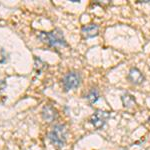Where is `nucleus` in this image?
<instances>
[{
    "mask_svg": "<svg viewBox=\"0 0 150 150\" xmlns=\"http://www.w3.org/2000/svg\"><path fill=\"white\" fill-rule=\"evenodd\" d=\"M38 37L51 47L67 46L66 40L64 39L62 31L60 29H54L51 32H40Z\"/></svg>",
    "mask_w": 150,
    "mask_h": 150,
    "instance_id": "obj_1",
    "label": "nucleus"
},
{
    "mask_svg": "<svg viewBox=\"0 0 150 150\" xmlns=\"http://www.w3.org/2000/svg\"><path fill=\"white\" fill-rule=\"evenodd\" d=\"M67 129L63 124H56L52 127L50 132L48 133V139L52 144L58 147H62L66 142Z\"/></svg>",
    "mask_w": 150,
    "mask_h": 150,
    "instance_id": "obj_2",
    "label": "nucleus"
},
{
    "mask_svg": "<svg viewBox=\"0 0 150 150\" xmlns=\"http://www.w3.org/2000/svg\"><path fill=\"white\" fill-rule=\"evenodd\" d=\"M81 83V76L78 72L70 71L64 75L62 79V84L66 91H69L71 89L77 88Z\"/></svg>",
    "mask_w": 150,
    "mask_h": 150,
    "instance_id": "obj_3",
    "label": "nucleus"
},
{
    "mask_svg": "<svg viewBox=\"0 0 150 150\" xmlns=\"http://www.w3.org/2000/svg\"><path fill=\"white\" fill-rule=\"evenodd\" d=\"M109 117H110V113L107 112V111L96 110L94 112V114L91 116L90 122L92 123L94 127H96L97 129H100V128H102L106 124V122L109 119Z\"/></svg>",
    "mask_w": 150,
    "mask_h": 150,
    "instance_id": "obj_4",
    "label": "nucleus"
},
{
    "mask_svg": "<svg viewBox=\"0 0 150 150\" xmlns=\"http://www.w3.org/2000/svg\"><path fill=\"white\" fill-rule=\"evenodd\" d=\"M127 79L131 83L135 84V85H138L141 84L144 81V75L142 74V72L137 68H131L128 72Z\"/></svg>",
    "mask_w": 150,
    "mask_h": 150,
    "instance_id": "obj_5",
    "label": "nucleus"
},
{
    "mask_svg": "<svg viewBox=\"0 0 150 150\" xmlns=\"http://www.w3.org/2000/svg\"><path fill=\"white\" fill-rule=\"evenodd\" d=\"M81 32L85 38H93L98 35L99 33V26L97 24H88L86 26H83L81 29Z\"/></svg>",
    "mask_w": 150,
    "mask_h": 150,
    "instance_id": "obj_6",
    "label": "nucleus"
},
{
    "mask_svg": "<svg viewBox=\"0 0 150 150\" xmlns=\"http://www.w3.org/2000/svg\"><path fill=\"white\" fill-rule=\"evenodd\" d=\"M42 117L47 122H52L57 118V110L51 105H46L43 107Z\"/></svg>",
    "mask_w": 150,
    "mask_h": 150,
    "instance_id": "obj_7",
    "label": "nucleus"
},
{
    "mask_svg": "<svg viewBox=\"0 0 150 150\" xmlns=\"http://www.w3.org/2000/svg\"><path fill=\"white\" fill-rule=\"evenodd\" d=\"M85 98L91 104H94L99 99V92L96 88H91L85 95Z\"/></svg>",
    "mask_w": 150,
    "mask_h": 150,
    "instance_id": "obj_8",
    "label": "nucleus"
},
{
    "mask_svg": "<svg viewBox=\"0 0 150 150\" xmlns=\"http://www.w3.org/2000/svg\"><path fill=\"white\" fill-rule=\"evenodd\" d=\"M122 101H123V104H124L125 107H130V106H132L135 104L134 97L131 95H129V94H125V95H123L122 96Z\"/></svg>",
    "mask_w": 150,
    "mask_h": 150,
    "instance_id": "obj_9",
    "label": "nucleus"
},
{
    "mask_svg": "<svg viewBox=\"0 0 150 150\" xmlns=\"http://www.w3.org/2000/svg\"><path fill=\"white\" fill-rule=\"evenodd\" d=\"M7 56H8V54H7V52L5 51V49L0 47V64L5 63L7 60Z\"/></svg>",
    "mask_w": 150,
    "mask_h": 150,
    "instance_id": "obj_10",
    "label": "nucleus"
}]
</instances>
